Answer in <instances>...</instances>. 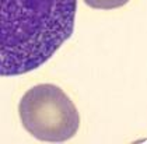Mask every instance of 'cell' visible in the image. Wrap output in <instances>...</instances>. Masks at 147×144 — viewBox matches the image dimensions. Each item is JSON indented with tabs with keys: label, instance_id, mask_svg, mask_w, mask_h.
<instances>
[{
	"label": "cell",
	"instance_id": "1",
	"mask_svg": "<svg viewBox=\"0 0 147 144\" xmlns=\"http://www.w3.org/2000/svg\"><path fill=\"white\" fill-rule=\"evenodd\" d=\"M77 0H0V77L46 63L74 31Z\"/></svg>",
	"mask_w": 147,
	"mask_h": 144
},
{
	"label": "cell",
	"instance_id": "2",
	"mask_svg": "<svg viewBox=\"0 0 147 144\" xmlns=\"http://www.w3.org/2000/svg\"><path fill=\"white\" fill-rule=\"evenodd\" d=\"M24 129L46 143L71 139L80 127V113L69 95L55 84H38L30 88L18 104Z\"/></svg>",
	"mask_w": 147,
	"mask_h": 144
},
{
	"label": "cell",
	"instance_id": "3",
	"mask_svg": "<svg viewBox=\"0 0 147 144\" xmlns=\"http://www.w3.org/2000/svg\"><path fill=\"white\" fill-rule=\"evenodd\" d=\"M129 0H84L87 6L91 9H100V10H112L122 7Z\"/></svg>",
	"mask_w": 147,
	"mask_h": 144
}]
</instances>
